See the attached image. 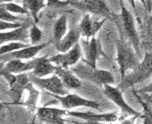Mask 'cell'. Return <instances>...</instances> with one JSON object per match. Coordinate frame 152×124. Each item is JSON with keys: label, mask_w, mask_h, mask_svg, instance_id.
Returning <instances> with one entry per match:
<instances>
[{"label": "cell", "mask_w": 152, "mask_h": 124, "mask_svg": "<svg viewBox=\"0 0 152 124\" xmlns=\"http://www.w3.org/2000/svg\"><path fill=\"white\" fill-rule=\"evenodd\" d=\"M152 75V51L145 52V57L136 67L127 73L125 77L121 79V83L118 87L122 91H126L128 88L133 87L137 83L145 82Z\"/></svg>", "instance_id": "cell-1"}, {"label": "cell", "mask_w": 152, "mask_h": 124, "mask_svg": "<svg viewBox=\"0 0 152 124\" xmlns=\"http://www.w3.org/2000/svg\"><path fill=\"white\" fill-rule=\"evenodd\" d=\"M117 54H116V62L119 65L121 79L134 69L139 65L137 59V52L131 44L125 40L122 35L117 41L116 45Z\"/></svg>", "instance_id": "cell-2"}, {"label": "cell", "mask_w": 152, "mask_h": 124, "mask_svg": "<svg viewBox=\"0 0 152 124\" xmlns=\"http://www.w3.org/2000/svg\"><path fill=\"white\" fill-rule=\"evenodd\" d=\"M73 72L81 79L88 80L95 84L98 85H106V84H113L115 82L112 73L110 71L106 69L93 68L92 66L88 65L84 62V64L75 66L72 69Z\"/></svg>", "instance_id": "cell-3"}, {"label": "cell", "mask_w": 152, "mask_h": 124, "mask_svg": "<svg viewBox=\"0 0 152 124\" xmlns=\"http://www.w3.org/2000/svg\"><path fill=\"white\" fill-rule=\"evenodd\" d=\"M120 7H121V14H120V21L121 24H117L119 30L123 31V34L126 35L128 42L134 47L137 54H140V38L138 34L135 19L129 12V11L126 8L123 3V0H120Z\"/></svg>", "instance_id": "cell-4"}, {"label": "cell", "mask_w": 152, "mask_h": 124, "mask_svg": "<svg viewBox=\"0 0 152 124\" xmlns=\"http://www.w3.org/2000/svg\"><path fill=\"white\" fill-rule=\"evenodd\" d=\"M70 6L80 12L90 13L94 16L110 19L112 21L116 19V16L113 15L104 0H78V1L71 2Z\"/></svg>", "instance_id": "cell-5"}, {"label": "cell", "mask_w": 152, "mask_h": 124, "mask_svg": "<svg viewBox=\"0 0 152 124\" xmlns=\"http://www.w3.org/2000/svg\"><path fill=\"white\" fill-rule=\"evenodd\" d=\"M28 78H30L31 82L33 84H35L36 86L46 90L50 94L64 96V95L69 93L68 88H66L62 80L59 78V76L57 74H52L50 77H44V78L36 77V76L31 74L28 76Z\"/></svg>", "instance_id": "cell-6"}, {"label": "cell", "mask_w": 152, "mask_h": 124, "mask_svg": "<svg viewBox=\"0 0 152 124\" xmlns=\"http://www.w3.org/2000/svg\"><path fill=\"white\" fill-rule=\"evenodd\" d=\"M81 47L83 51V61L93 68L97 67V61L101 56H106L102 49V44L96 37L81 41Z\"/></svg>", "instance_id": "cell-7"}, {"label": "cell", "mask_w": 152, "mask_h": 124, "mask_svg": "<svg viewBox=\"0 0 152 124\" xmlns=\"http://www.w3.org/2000/svg\"><path fill=\"white\" fill-rule=\"evenodd\" d=\"M104 94L107 99L115 103L116 105L121 109V111L127 116H132L135 117H142V114L133 109L129 104H128L125 98H124L123 91L118 86H112V84H106L104 85Z\"/></svg>", "instance_id": "cell-8"}, {"label": "cell", "mask_w": 152, "mask_h": 124, "mask_svg": "<svg viewBox=\"0 0 152 124\" xmlns=\"http://www.w3.org/2000/svg\"><path fill=\"white\" fill-rule=\"evenodd\" d=\"M50 95L56 99H58L62 107L66 109V110H71V109L77 108V107H88V108L95 109V110H100V108H101L100 104L97 102L83 98L77 94L68 93L64 95V96H61V95H53V94H50Z\"/></svg>", "instance_id": "cell-9"}, {"label": "cell", "mask_w": 152, "mask_h": 124, "mask_svg": "<svg viewBox=\"0 0 152 124\" xmlns=\"http://www.w3.org/2000/svg\"><path fill=\"white\" fill-rule=\"evenodd\" d=\"M82 57H83L82 47H81V45L79 43H77V44L69 51L63 52V53L60 52V53L50 57V61L56 66L69 68L71 66H74L75 65H77L78 62L82 59Z\"/></svg>", "instance_id": "cell-10"}, {"label": "cell", "mask_w": 152, "mask_h": 124, "mask_svg": "<svg viewBox=\"0 0 152 124\" xmlns=\"http://www.w3.org/2000/svg\"><path fill=\"white\" fill-rule=\"evenodd\" d=\"M53 42V40H50L46 43H40L37 45H30L27 47H24L22 49L15 50L12 52L6 54H1V63L5 64L6 62L12 60V59H21V60H31L33 58H35V56L39 53L41 50H43L47 47L48 46H50L51 43Z\"/></svg>", "instance_id": "cell-11"}, {"label": "cell", "mask_w": 152, "mask_h": 124, "mask_svg": "<svg viewBox=\"0 0 152 124\" xmlns=\"http://www.w3.org/2000/svg\"><path fill=\"white\" fill-rule=\"evenodd\" d=\"M107 20V18H102L101 20H97L91 17L90 13H85L82 20L79 23V30L81 32V36H83L86 39L95 37L97 33L102 28L103 25Z\"/></svg>", "instance_id": "cell-12"}, {"label": "cell", "mask_w": 152, "mask_h": 124, "mask_svg": "<svg viewBox=\"0 0 152 124\" xmlns=\"http://www.w3.org/2000/svg\"><path fill=\"white\" fill-rule=\"evenodd\" d=\"M68 116L75 118H80L89 123L99 122H115L118 120L119 115L115 112L109 113H93V112H77L68 111Z\"/></svg>", "instance_id": "cell-13"}, {"label": "cell", "mask_w": 152, "mask_h": 124, "mask_svg": "<svg viewBox=\"0 0 152 124\" xmlns=\"http://www.w3.org/2000/svg\"><path fill=\"white\" fill-rule=\"evenodd\" d=\"M33 19H27L23 25L12 30L1 31V44H6L8 42H24L30 39V28L34 21Z\"/></svg>", "instance_id": "cell-14"}, {"label": "cell", "mask_w": 152, "mask_h": 124, "mask_svg": "<svg viewBox=\"0 0 152 124\" xmlns=\"http://www.w3.org/2000/svg\"><path fill=\"white\" fill-rule=\"evenodd\" d=\"M37 117L43 122L62 124L65 122L64 116H68V110L50 106H42L37 109Z\"/></svg>", "instance_id": "cell-15"}, {"label": "cell", "mask_w": 152, "mask_h": 124, "mask_svg": "<svg viewBox=\"0 0 152 124\" xmlns=\"http://www.w3.org/2000/svg\"><path fill=\"white\" fill-rule=\"evenodd\" d=\"M2 68L13 74L26 73L28 71H32L35 66V58L31 60H21V59H12L2 64Z\"/></svg>", "instance_id": "cell-16"}, {"label": "cell", "mask_w": 152, "mask_h": 124, "mask_svg": "<svg viewBox=\"0 0 152 124\" xmlns=\"http://www.w3.org/2000/svg\"><path fill=\"white\" fill-rule=\"evenodd\" d=\"M57 66L50 61V58L48 56L39 57L35 58V66L31 71V74L36 76V77L44 78L55 74Z\"/></svg>", "instance_id": "cell-17"}, {"label": "cell", "mask_w": 152, "mask_h": 124, "mask_svg": "<svg viewBox=\"0 0 152 124\" xmlns=\"http://www.w3.org/2000/svg\"><path fill=\"white\" fill-rule=\"evenodd\" d=\"M81 37V32L79 28H72V30H69L66 32V34L58 42H55V49L59 52H66L69 49L79 43Z\"/></svg>", "instance_id": "cell-18"}, {"label": "cell", "mask_w": 152, "mask_h": 124, "mask_svg": "<svg viewBox=\"0 0 152 124\" xmlns=\"http://www.w3.org/2000/svg\"><path fill=\"white\" fill-rule=\"evenodd\" d=\"M55 74L59 76V78L62 80V82H63L66 88H68V89H71V90L78 89L81 87V85H82L80 78L72 70H70L69 68L57 66Z\"/></svg>", "instance_id": "cell-19"}, {"label": "cell", "mask_w": 152, "mask_h": 124, "mask_svg": "<svg viewBox=\"0 0 152 124\" xmlns=\"http://www.w3.org/2000/svg\"><path fill=\"white\" fill-rule=\"evenodd\" d=\"M23 6L25 7L28 12H31V16L32 17L34 23L39 21V12L45 7H47L46 0H22Z\"/></svg>", "instance_id": "cell-20"}, {"label": "cell", "mask_w": 152, "mask_h": 124, "mask_svg": "<svg viewBox=\"0 0 152 124\" xmlns=\"http://www.w3.org/2000/svg\"><path fill=\"white\" fill-rule=\"evenodd\" d=\"M68 32V18L66 15H62L56 20L53 26V41L58 42Z\"/></svg>", "instance_id": "cell-21"}, {"label": "cell", "mask_w": 152, "mask_h": 124, "mask_svg": "<svg viewBox=\"0 0 152 124\" xmlns=\"http://www.w3.org/2000/svg\"><path fill=\"white\" fill-rule=\"evenodd\" d=\"M132 92L134 94L135 98L137 99V101L141 104L142 111H144L142 114V117L144 118V123L145 124H152V108H151L152 105L148 102L144 101L135 89H132Z\"/></svg>", "instance_id": "cell-22"}, {"label": "cell", "mask_w": 152, "mask_h": 124, "mask_svg": "<svg viewBox=\"0 0 152 124\" xmlns=\"http://www.w3.org/2000/svg\"><path fill=\"white\" fill-rule=\"evenodd\" d=\"M28 46L30 45L28 43H24V42H8L6 44H2L0 52H1V54H6L15 50L22 49L24 47H27Z\"/></svg>", "instance_id": "cell-23"}, {"label": "cell", "mask_w": 152, "mask_h": 124, "mask_svg": "<svg viewBox=\"0 0 152 124\" xmlns=\"http://www.w3.org/2000/svg\"><path fill=\"white\" fill-rule=\"evenodd\" d=\"M1 4L8 9L9 12H11L13 14H26V15L31 14V12H28L24 6H21V5L15 4V3H13V2L1 3Z\"/></svg>", "instance_id": "cell-24"}, {"label": "cell", "mask_w": 152, "mask_h": 124, "mask_svg": "<svg viewBox=\"0 0 152 124\" xmlns=\"http://www.w3.org/2000/svg\"><path fill=\"white\" fill-rule=\"evenodd\" d=\"M42 37H43L42 30L36 26V23L33 22L30 28V41L31 43V45L40 44Z\"/></svg>", "instance_id": "cell-25"}, {"label": "cell", "mask_w": 152, "mask_h": 124, "mask_svg": "<svg viewBox=\"0 0 152 124\" xmlns=\"http://www.w3.org/2000/svg\"><path fill=\"white\" fill-rule=\"evenodd\" d=\"M18 20L23 21L24 19L17 16V14H13L5 8L1 4V21H9V22H18Z\"/></svg>", "instance_id": "cell-26"}, {"label": "cell", "mask_w": 152, "mask_h": 124, "mask_svg": "<svg viewBox=\"0 0 152 124\" xmlns=\"http://www.w3.org/2000/svg\"><path fill=\"white\" fill-rule=\"evenodd\" d=\"M46 2L49 8H64L70 5L69 0H46Z\"/></svg>", "instance_id": "cell-27"}, {"label": "cell", "mask_w": 152, "mask_h": 124, "mask_svg": "<svg viewBox=\"0 0 152 124\" xmlns=\"http://www.w3.org/2000/svg\"><path fill=\"white\" fill-rule=\"evenodd\" d=\"M24 22H9V21H1V31L12 30L17 28L23 25Z\"/></svg>", "instance_id": "cell-28"}, {"label": "cell", "mask_w": 152, "mask_h": 124, "mask_svg": "<svg viewBox=\"0 0 152 124\" xmlns=\"http://www.w3.org/2000/svg\"><path fill=\"white\" fill-rule=\"evenodd\" d=\"M145 28H146L147 35L152 38V14H150V15H148L146 17Z\"/></svg>", "instance_id": "cell-29"}, {"label": "cell", "mask_w": 152, "mask_h": 124, "mask_svg": "<svg viewBox=\"0 0 152 124\" xmlns=\"http://www.w3.org/2000/svg\"><path fill=\"white\" fill-rule=\"evenodd\" d=\"M139 93H145V94H147V93H152V82L149 83V84H147L146 86H145L144 88H142V89H140L139 91H138Z\"/></svg>", "instance_id": "cell-30"}, {"label": "cell", "mask_w": 152, "mask_h": 124, "mask_svg": "<svg viewBox=\"0 0 152 124\" xmlns=\"http://www.w3.org/2000/svg\"><path fill=\"white\" fill-rule=\"evenodd\" d=\"M146 11L148 12H152V0H145V7Z\"/></svg>", "instance_id": "cell-31"}, {"label": "cell", "mask_w": 152, "mask_h": 124, "mask_svg": "<svg viewBox=\"0 0 152 124\" xmlns=\"http://www.w3.org/2000/svg\"><path fill=\"white\" fill-rule=\"evenodd\" d=\"M127 2L129 3V5L132 7V9H133V11H134V12H137V9H136L135 0H127Z\"/></svg>", "instance_id": "cell-32"}, {"label": "cell", "mask_w": 152, "mask_h": 124, "mask_svg": "<svg viewBox=\"0 0 152 124\" xmlns=\"http://www.w3.org/2000/svg\"><path fill=\"white\" fill-rule=\"evenodd\" d=\"M145 101H146V102H148L151 104V105H152V98H151L150 96H147V95L145 93Z\"/></svg>", "instance_id": "cell-33"}, {"label": "cell", "mask_w": 152, "mask_h": 124, "mask_svg": "<svg viewBox=\"0 0 152 124\" xmlns=\"http://www.w3.org/2000/svg\"><path fill=\"white\" fill-rule=\"evenodd\" d=\"M14 0H1V3H8V2H13Z\"/></svg>", "instance_id": "cell-34"}, {"label": "cell", "mask_w": 152, "mask_h": 124, "mask_svg": "<svg viewBox=\"0 0 152 124\" xmlns=\"http://www.w3.org/2000/svg\"><path fill=\"white\" fill-rule=\"evenodd\" d=\"M140 1H141V3L142 4V6L145 7V0H140Z\"/></svg>", "instance_id": "cell-35"}, {"label": "cell", "mask_w": 152, "mask_h": 124, "mask_svg": "<svg viewBox=\"0 0 152 124\" xmlns=\"http://www.w3.org/2000/svg\"><path fill=\"white\" fill-rule=\"evenodd\" d=\"M69 1L71 3V2H74V1H78V0H69Z\"/></svg>", "instance_id": "cell-36"}]
</instances>
